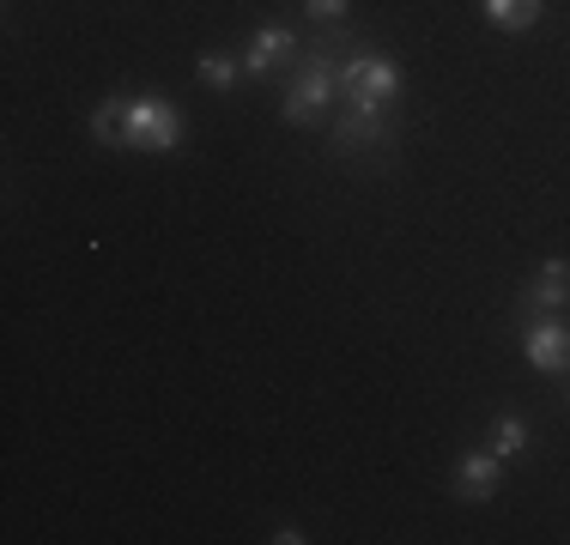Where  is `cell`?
<instances>
[{
    "mask_svg": "<svg viewBox=\"0 0 570 545\" xmlns=\"http://www.w3.org/2000/svg\"><path fill=\"white\" fill-rule=\"evenodd\" d=\"M564 400H570V388H564Z\"/></svg>",
    "mask_w": 570,
    "mask_h": 545,
    "instance_id": "13",
    "label": "cell"
},
{
    "mask_svg": "<svg viewBox=\"0 0 570 545\" xmlns=\"http://www.w3.org/2000/svg\"><path fill=\"white\" fill-rule=\"evenodd\" d=\"M401 98V67L376 49H352L341 54V103L352 109H395Z\"/></svg>",
    "mask_w": 570,
    "mask_h": 545,
    "instance_id": "1",
    "label": "cell"
},
{
    "mask_svg": "<svg viewBox=\"0 0 570 545\" xmlns=\"http://www.w3.org/2000/svg\"><path fill=\"white\" fill-rule=\"evenodd\" d=\"M297 54H304V43H297L292 24H262V31L249 37V49H243V73L274 79L279 67H297Z\"/></svg>",
    "mask_w": 570,
    "mask_h": 545,
    "instance_id": "5",
    "label": "cell"
},
{
    "mask_svg": "<svg viewBox=\"0 0 570 545\" xmlns=\"http://www.w3.org/2000/svg\"><path fill=\"white\" fill-rule=\"evenodd\" d=\"M485 436H492L485 448H492L498 460H510V455H528V443H534V430H528V418H515V413H498V418H492V430H485Z\"/></svg>",
    "mask_w": 570,
    "mask_h": 545,
    "instance_id": "10",
    "label": "cell"
},
{
    "mask_svg": "<svg viewBox=\"0 0 570 545\" xmlns=\"http://www.w3.org/2000/svg\"><path fill=\"white\" fill-rule=\"evenodd\" d=\"M309 24H346V0H304Z\"/></svg>",
    "mask_w": 570,
    "mask_h": 545,
    "instance_id": "12",
    "label": "cell"
},
{
    "mask_svg": "<svg viewBox=\"0 0 570 545\" xmlns=\"http://www.w3.org/2000/svg\"><path fill=\"white\" fill-rule=\"evenodd\" d=\"M195 73H200V86L230 91V86L243 79V61H230V54H200V61H195Z\"/></svg>",
    "mask_w": 570,
    "mask_h": 545,
    "instance_id": "11",
    "label": "cell"
},
{
    "mask_svg": "<svg viewBox=\"0 0 570 545\" xmlns=\"http://www.w3.org/2000/svg\"><path fill=\"white\" fill-rule=\"evenodd\" d=\"M559 309H570V261H547L522 285L515 316H559Z\"/></svg>",
    "mask_w": 570,
    "mask_h": 545,
    "instance_id": "6",
    "label": "cell"
},
{
    "mask_svg": "<svg viewBox=\"0 0 570 545\" xmlns=\"http://www.w3.org/2000/svg\"><path fill=\"white\" fill-rule=\"evenodd\" d=\"M522 351L534 370L547 376H564L570 370V316H522Z\"/></svg>",
    "mask_w": 570,
    "mask_h": 545,
    "instance_id": "4",
    "label": "cell"
},
{
    "mask_svg": "<svg viewBox=\"0 0 570 545\" xmlns=\"http://www.w3.org/2000/svg\"><path fill=\"white\" fill-rule=\"evenodd\" d=\"M480 12L498 24V31L522 37V31H534V24H540V12H547V0H480Z\"/></svg>",
    "mask_w": 570,
    "mask_h": 545,
    "instance_id": "9",
    "label": "cell"
},
{
    "mask_svg": "<svg viewBox=\"0 0 570 545\" xmlns=\"http://www.w3.org/2000/svg\"><path fill=\"white\" fill-rule=\"evenodd\" d=\"M128 91H116V98H104L98 109H91V140L110 146V152H121L128 146Z\"/></svg>",
    "mask_w": 570,
    "mask_h": 545,
    "instance_id": "8",
    "label": "cell"
},
{
    "mask_svg": "<svg viewBox=\"0 0 570 545\" xmlns=\"http://www.w3.org/2000/svg\"><path fill=\"white\" fill-rule=\"evenodd\" d=\"M128 146L134 152H176L183 146V109L165 98H134L128 103Z\"/></svg>",
    "mask_w": 570,
    "mask_h": 545,
    "instance_id": "3",
    "label": "cell"
},
{
    "mask_svg": "<svg viewBox=\"0 0 570 545\" xmlns=\"http://www.w3.org/2000/svg\"><path fill=\"white\" fill-rule=\"evenodd\" d=\"M328 140H334V152H346V158H376V152H389V146L401 140V128H395L389 109H352L346 103L341 116H334Z\"/></svg>",
    "mask_w": 570,
    "mask_h": 545,
    "instance_id": "2",
    "label": "cell"
},
{
    "mask_svg": "<svg viewBox=\"0 0 570 545\" xmlns=\"http://www.w3.org/2000/svg\"><path fill=\"white\" fill-rule=\"evenodd\" d=\"M498 455L492 448H468V455L455 460V497L461 503H485V497H498Z\"/></svg>",
    "mask_w": 570,
    "mask_h": 545,
    "instance_id": "7",
    "label": "cell"
}]
</instances>
